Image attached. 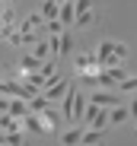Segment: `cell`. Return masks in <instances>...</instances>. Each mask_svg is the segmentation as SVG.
Segmentation results:
<instances>
[{
	"mask_svg": "<svg viewBox=\"0 0 137 146\" xmlns=\"http://www.w3.org/2000/svg\"><path fill=\"white\" fill-rule=\"evenodd\" d=\"M128 54H131V48H128L124 41H102V44L96 48V60H99V70L124 64V57H128Z\"/></svg>",
	"mask_w": 137,
	"mask_h": 146,
	"instance_id": "cell-1",
	"label": "cell"
},
{
	"mask_svg": "<svg viewBox=\"0 0 137 146\" xmlns=\"http://www.w3.org/2000/svg\"><path fill=\"white\" fill-rule=\"evenodd\" d=\"M80 114H83V92H80V86L70 83L67 95L61 99V117H64V121H70V124H77Z\"/></svg>",
	"mask_w": 137,
	"mask_h": 146,
	"instance_id": "cell-2",
	"label": "cell"
},
{
	"mask_svg": "<svg viewBox=\"0 0 137 146\" xmlns=\"http://www.w3.org/2000/svg\"><path fill=\"white\" fill-rule=\"evenodd\" d=\"M128 76V70H124V64H118V67H105V70H99L96 73V86H102V89H118V83Z\"/></svg>",
	"mask_w": 137,
	"mask_h": 146,
	"instance_id": "cell-3",
	"label": "cell"
},
{
	"mask_svg": "<svg viewBox=\"0 0 137 146\" xmlns=\"http://www.w3.org/2000/svg\"><path fill=\"white\" fill-rule=\"evenodd\" d=\"M67 89H70V80H61V76H54L48 86L41 89V95H45L48 102H61L64 95H67Z\"/></svg>",
	"mask_w": 137,
	"mask_h": 146,
	"instance_id": "cell-4",
	"label": "cell"
},
{
	"mask_svg": "<svg viewBox=\"0 0 137 146\" xmlns=\"http://www.w3.org/2000/svg\"><path fill=\"white\" fill-rule=\"evenodd\" d=\"M74 51V35L70 32H61V35H51V54L54 57H64V54H70Z\"/></svg>",
	"mask_w": 137,
	"mask_h": 146,
	"instance_id": "cell-5",
	"label": "cell"
},
{
	"mask_svg": "<svg viewBox=\"0 0 137 146\" xmlns=\"http://www.w3.org/2000/svg\"><path fill=\"white\" fill-rule=\"evenodd\" d=\"M89 102H96L99 108H115V105H121V95L115 89H96L89 95Z\"/></svg>",
	"mask_w": 137,
	"mask_h": 146,
	"instance_id": "cell-6",
	"label": "cell"
},
{
	"mask_svg": "<svg viewBox=\"0 0 137 146\" xmlns=\"http://www.w3.org/2000/svg\"><path fill=\"white\" fill-rule=\"evenodd\" d=\"M0 92H3L7 99H26L29 102V92H26V86H22L19 80H7L3 76V80H0Z\"/></svg>",
	"mask_w": 137,
	"mask_h": 146,
	"instance_id": "cell-7",
	"label": "cell"
},
{
	"mask_svg": "<svg viewBox=\"0 0 137 146\" xmlns=\"http://www.w3.org/2000/svg\"><path fill=\"white\" fill-rule=\"evenodd\" d=\"M22 133H48V127H45V121H41V114L29 111L26 117H22Z\"/></svg>",
	"mask_w": 137,
	"mask_h": 146,
	"instance_id": "cell-8",
	"label": "cell"
},
{
	"mask_svg": "<svg viewBox=\"0 0 137 146\" xmlns=\"http://www.w3.org/2000/svg\"><path fill=\"white\" fill-rule=\"evenodd\" d=\"M74 67H77V73H99V60H96V54H77Z\"/></svg>",
	"mask_w": 137,
	"mask_h": 146,
	"instance_id": "cell-9",
	"label": "cell"
},
{
	"mask_svg": "<svg viewBox=\"0 0 137 146\" xmlns=\"http://www.w3.org/2000/svg\"><path fill=\"white\" fill-rule=\"evenodd\" d=\"M57 19H61V26H64V29H70V26H74V19H77L74 0H64V3H57Z\"/></svg>",
	"mask_w": 137,
	"mask_h": 146,
	"instance_id": "cell-10",
	"label": "cell"
},
{
	"mask_svg": "<svg viewBox=\"0 0 137 146\" xmlns=\"http://www.w3.org/2000/svg\"><path fill=\"white\" fill-rule=\"evenodd\" d=\"M131 114H128V105L121 102V105H115V108H108V127H118V124H124Z\"/></svg>",
	"mask_w": 137,
	"mask_h": 146,
	"instance_id": "cell-11",
	"label": "cell"
},
{
	"mask_svg": "<svg viewBox=\"0 0 137 146\" xmlns=\"http://www.w3.org/2000/svg\"><path fill=\"white\" fill-rule=\"evenodd\" d=\"M105 133H108V130H96V127H89V130H83L80 143H83V146H99V143L105 140Z\"/></svg>",
	"mask_w": 137,
	"mask_h": 146,
	"instance_id": "cell-12",
	"label": "cell"
},
{
	"mask_svg": "<svg viewBox=\"0 0 137 146\" xmlns=\"http://www.w3.org/2000/svg\"><path fill=\"white\" fill-rule=\"evenodd\" d=\"M35 70H41V60L35 54H22L19 57V73H35Z\"/></svg>",
	"mask_w": 137,
	"mask_h": 146,
	"instance_id": "cell-13",
	"label": "cell"
},
{
	"mask_svg": "<svg viewBox=\"0 0 137 146\" xmlns=\"http://www.w3.org/2000/svg\"><path fill=\"white\" fill-rule=\"evenodd\" d=\"M7 114H13V117H19V121H22V117L29 114V102H26V99H10Z\"/></svg>",
	"mask_w": 137,
	"mask_h": 146,
	"instance_id": "cell-14",
	"label": "cell"
},
{
	"mask_svg": "<svg viewBox=\"0 0 137 146\" xmlns=\"http://www.w3.org/2000/svg\"><path fill=\"white\" fill-rule=\"evenodd\" d=\"M0 130H3V133H10V130H22V121L3 111V114H0Z\"/></svg>",
	"mask_w": 137,
	"mask_h": 146,
	"instance_id": "cell-15",
	"label": "cell"
},
{
	"mask_svg": "<svg viewBox=\"0 0 137 146\" xmlns=\"http://www.w3.org/2000/svg\"><path fill=\"white\" fill-rule=\"evenodd\" d=\"M41 114V121H45V127H48V133L51 130H57V124H61V114L54 111V108H45V111H38Z\"/></svg>",
	"mask_w": 137,
	"mask_h": 146,
	"instance_id": "cell-16",
	"label": "cell"
},
{
	"mask_svg": "<svg viewBox=\"0 0 137 146\" xmlns=\"http://www.w3.org/2000/svg\"><path fill=\"white\" fill-rule=\"evenodd\" d=\"M41 26H45V16H41V13H32L19 29H22V32H29V35H35V29H41Z\"/></svg>",
	"mask_w": 137,
	"mask_h": 146,
	"instance_id": "cell-17",
	"label": "cell"
},
{
	"mask_svg": "<svg viewBox=\"0 0 137 146\" xmlns=\"http://www.w3.org/2000/svg\"><path fill=\"white\" fill-rule=\"evenodd\" d=\"M32 54H35L38 60H48V57H54V54H51V38H48V41H35V44H32Z\"/></svg>",
	"mask_w": 137,
	"mask_h": 146,
	"instance_id": "cell-18",
	"label": "cell"
},
{
	"mask_svg": "<svg viewBox=\"0 0 137 146\" xmlns=\"http://www.w3.org/2000/svg\"><path fill=\"white\" fill-rule=\"evenodd\" d=\"M80 137H83V127H70V130L61 133V143H64V146H77Z\"/></svg>",
	"mask_w": 137,
	"mask_h": 146,
	"instance_id": "cell-19",
	"label": "cell"
},
{
	"mask_svg": "<svg viewBox=\"0 0 137 146\" xmlns=\"http://www.w3.org/2000/svg\"><path fill=\"white\" fill-rule=\"evenodd\" d=\"M93 22H96V16H93V10H89V13H77L74 26H77V29H89V26H93Z\"/></svg>",
	"mask_w": 137,
	"mask_h": 146,
	"instance_id": "cell-20",
	"label": "cell"
},
{
	"mask_svg": "<svg viewBox=\"0 0 137 146\" xmlns=\"http://www.w3.org/2000/svg\"><path fill=\"white\" fill-rule=\"evenodd\" d=\"M26 137H29V133H22V130H10V133H7V146H22Z\"/></svg>",
	"mask_w": 137,
	"mask_h": 146,
	"instance_id": "cell-21",
	"label": "cell"
},
{
	"mask_svg": "<svg viewBox=\"0 0 137 146\" xmlns=\"http://www.w3.org/2000/svg\"><path fill=\"white\" fill-rule=\"evenodd\" d=\"M41 16L45 19H57V3H54V0H45V3H41Z\"/></svg>",
	"mask_w": 137,
	"mask_h": 146,
	"instance_id": "cell-22",
	"label": "cell"
},
{
	"mask_svg": "<svg viewBox=\"0 0 137 146\" xmlns=\"http://www.w3.org/2000/svg\"><path fill=\"white\" fill-rule=\"evenodd\" d=\"M118 89H121V92H131V95H134V92H137V76H124V80L118 83Z\"/></svg>",
	"mask_w": 137,
	"mask_h": 146,
	"instance_id": "cell-23",
	"label": "cell"
},
{
	"mask_svg": "<svg viewBox=\"0 0 137 146\" xmlns=\"http://www.w3.org/2000/svg\"><path fill=\"white\" fill-rule=\"evenodd\" d=\"M45 32H51V35H61L64 32V26H61V19H45V26H41Z\"/></svg>",
	"mask_w": 137,
	"mask_h": 146,
	"instance_id": "cell-24",
	"label": "cell"
},
{
	"mask_svg": "<svg viewBox=\"0 0 137 146\" xmlns=\"http://www.w3.org/2000/svg\"><path fill=\"white\" fill-rule=\"evenodd\" d=\"M74 10L77 13H89L93 10V0H74Z\"/></svg>",
	"mask_w": 137,
	"mask_h": 146,
	"instance_id": "cell-25",
	"label": "cell"
},
{
	"mask_svg": "<svg viewBox=\"0 0 137 146\" xmlns=\"http://www.w3.org/2000/svg\"><path fill=\"white\" fill-rule=\"evenodd\" d=\"M128 114L137 121V99H131V102H128Z\"/></svg>",
	"mask_w": 137,
	"mask_h": 146,
	"instance_id": "cell-26",
	"label": "cell"
},
{
	"mask_svg": "<svg viewBox=\"0 0 137 146\" xmlns=\"http://www.w3.org/2000/svg\"><path fill=\"white\" fill-rule=\"evenodd\" d=\"M7 108H10V99H7V95H0V114H3Z\"/></svg>",
	"mask_w": 137,
	"mask_h": 146,
	"instance_id": "cell-27",
	"label": "cell"
},
{
	"mask_svg": "<svg viewBox=\"0 0 137 146\" xmlns=\"http://www.w3.org/2000/svg\"><path fill=\"white\" fill-rule=\"evenodd\" d=\"M0 146H7V133L3 130H0Z\"/></svg>",
	"mask_w": 137,
	"mask_h": 146,
	"instance_id": "cell-28",
	"label": "cell"
},
{
	"mask_svg": "<svg viewBox=\"0 0 137 146\" xmlns=\"http://www.w3.org/2000/svg\"><path fill=\"white\" fill-rule=\"evenodd\" d=\"M3 3H10V7H13V3H19V0H3Z\"/></svg>",
	"mask_w": 137,
	"mask_h": 146,
	"instance_id": "cell-29",
	"label": "cell"
},
{
	"mask_svg": "<svg viewBox=\"0 0 137 146\" xmlns=\"http://www.w3.org/2000/svg\"><path fill=\"white\" fill-rule=\"evenodd\" d=\"M0 80H3V70H0Z\"/></svg>",
	"mask_w": 137,
	"mask_h": 146,
	"instance_id": "cell-30",
	"label": "cell"
},
{
	"mask_svg": "<svg viewBox=\"0 0 137 146\" xmlns=\"http://www.w3.org/2000/svg\"><path fill=\"white\" fill-rule=\"evenodd\" d=\"M54 3H64V0H54Z\"/></svg>",
	"mask_w": 137,
	"mask_h": 146,
	"instance_id": "cell-31",
	"label": "cell"
}]
</instances>
